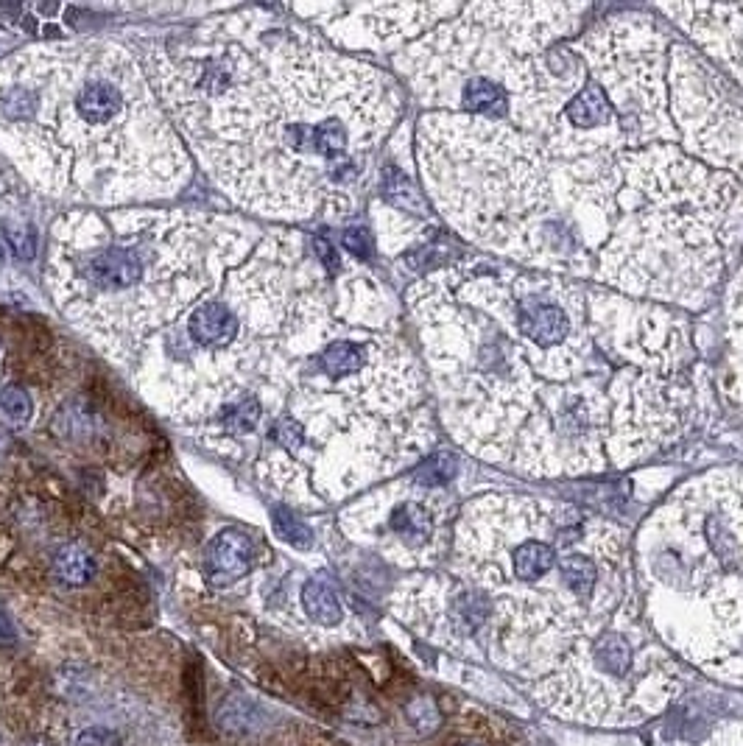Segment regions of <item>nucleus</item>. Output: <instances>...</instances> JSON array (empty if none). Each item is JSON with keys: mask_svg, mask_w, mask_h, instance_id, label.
Instances as JSON below:
<instances>
[{"mask_svg": "<svg viewBox=\"0 0 743 746\" xmlns=\"http://www.w3.org/2000/svg\"><path fill=\"white\" fill-rule=\"evenodd\" d=\"M154 70L218 182L257 213H313L327 190L361 177L394 115L380 73L283 28L199 45Z\"/></svg>", "mask_w": 743, "mask_h": 746, "instance_id": "1", "label": "nucleus"}, {"mask_svg": "<svg viewBox=\"0 0 743 746\" xmlns=\"http://www.w3.org/2000/svg\"><path fill=\"white\" fill-rule=\"evenodd\" d=\"M0 129L68 157L62 177L98 202L168 193L188 171L140 70L101 42L3 62Z\"/></svg>", "mask_w": 743, "mask_h": 746, "instance_id": "2", "label": "nucleus"}, {"mask_svg": "<svg viewBox=\"0 0 743 746\" xmlns=\"http://www.w3.org/2000/svg\"><path fill=\"white\" fill-rule=\"evenodd\" d=\"M154 230L140 235H123L107 246H93L87 255H79L73 263L70 280L76 283V297L82 311L93 313V308L104 311L107 302H121L123 313L132 308V294L149 291L154 325L160 322L157 302L165 291V274L160 272L163 249L154 244Z\"/></svg>", "mask_w": 743, "mask_h": 746, "instance_id": "3", "label": "nucleus"}, {"mask_svg": "<svg viewBox=\"0 0 743 746\" xmlns=\"http://www.w3.org/2000/svg\"><path fill=\"white\" fill-rule=\"evenodd\" d=\"M512 325L517 336H523L542 350H551L568 339L573 330V316L565 308V288L554 285V291L526 288L512 299Z\"/></svg>", "mask_w": 743, "mask_h": 746, "instance_id": "4", "label": "nucleus"}, {"mask_svg": "<svg viewBox=\"0 0 743 746\" xmlns=\"http://www.w3.org/2000/svg\"><path fill=\"white\" fill-rule=\"evenodd\" d=\"M255 562V543L252 537L241 529H224L213 537L204 554V570L207 579L218 587L238 582L241 576L249 573Z\"/></svg>", "mask_w": 743, "mask_h": 746, "instance_id": "5", "label": "nucleus"}, {"mask_svg": "<svg viewBox=\"0 0 743 746\" xmlns=\"http://www.w3.org/2000/svg\"><path fill=\"white\" fill-rule=\"evenodd\" d=\"M190 339L196 341L199 347H207V350H221L235 341V336L241 333V319L238 313L232 311L230 305L218 302V299H210V302H202L196 311L190 313Z\"/></svg>", "mask_w": 743, "mask_h": 746, "instance_id": "6", "label": "nucleus"}, {"mask_svg": "<svg viewBox=\"0 0 743 746\" xmlns=\"http://www.w3.org/2000/svg\"><path fill=\"white\" fill-rule=\"evenodd\" d=\"M565 118L576 129H598L612 121V104H609L604 87L595 82H587L579 93L565 104Z\"/></svg>", "mask_w": 743, "mask_h": 746, "instance_id": "7", "label": "nucleus"}, {"mask_svg": "<svg viewBox=\"0 0 743 746\" xmlns=\"http://www.w3.org/2000/svg\"><path fill=\"white\" fill-rule=\"evenodd\" d=\"M461 107H464V112H473V115L500 118V115L509 112V93L500 84L487 79V76H475L461 90Z\"/></svg>", "mask_w": 743, "mask_h": 746, "instance_id": "8", "label": "nucleus"}, {"mask_svg": "<svg viewBox=\"0 0 743 746\" xmlns=\"http://www.w3.org/2000/svg\"><path fill=\"white\" fill-rule=\"evenodd\" d=\"M556 565V551L542 540H526L512 551L514 576L520 582H540Z\"/></svg>", "mask_w": 743, "mask_h": 746, "instance_id": "9", "label": "nucleus"}, {"mask_svg": "<svg viewBox=\"0 0 743 746\" xmlns=\"http://www.w3.org/2000/svg\"><path fill=\"white\" fill-rule=\"evenodd\" d=\"M389 529H392L397 537H403L406 543L422 545L431 540L433 517L422 503L406 501L400 503L392 515H389Z\"/></svg>", "mask_w": 743, "mask_h": 746, "instance_id": "10", "label": "nucleus"}, {"mask_svg": "<svg viewBox=\"0 0 743 746\" xmlns=\"http://www.w3.org/2000/svg\"><path fill=\"white\" fill-rule=\"evenodd\" d=\"M319 364L325 369L327 378L333 380H344L352 378V375H358L361 369L366 367V350L361 344H355V341H333V344H327L325 353L319 358Z\"/></svg>", "mask_w": 743, "mask_h": 746, "instance_id": "11", "label": "nucleus"}, {"mask_svg": "<svg viewBox=\"0 0 743 746\" xmlns=\"http://www.w3.org/2000/svg\"><path fill=\"white\" fill-rule=\"evenodd\" d=\"M302 607L311 615L316 624L322 626H336L344 618L341 601H338L336 590L330 584L313 579L302 587Z\"/></svg>", "mask_w": 743, "mask_h": 746, "instance_id": "12", "label": "nucleus"}, {"mask_svg": "<svg viewBox=\"0 0 743 746\" xmlns=\"http://www.w3.org/2000/svg\"><path fill=\"white\" fill-rule=\"evenodd\" d=\"M56 579L68 587H82L95 576V559L84 551L82 545H65L59 548L54 559Z\"/></svg>", "mask_w": 743, "mask_h": 746, "instance_id": "13", "label": "nucleus"}, {"mask_svg": "<svg viewBox=\"0 0 743 746\" xmlns=\"http://www.w3.org/2000/svg\"><path fill=\"white\" fill-rule=\"evenodd\" d=\"M489 610L492 604L481 590H461L459 596L453 598V624L459 626V632L464 635H473L487 624Z\"/></svg>", "mask_w": 743, "mask_h": 746, "instance_id": "14", "label": "nucleus"}, {"mask_svg": "<svg viewBox=\"0 0 743 746\" xmlns=\"http://www.w3.org/2000/svg\"><path fill=\"white\" fill-rule=\"evenodd\" d=\"M380 190H383V199H386V202L397 204V207H403L408 213H417V216L425 213V202H422L419 190L414 188V182H411L400 168H394V165H386V168H383Z\"/></svg>", "mask_w": 743, "mask_h": 746, "instance_id": "15", "label": "nucleus"}, {"mask_svg": "<svg viewBox=\"0 0 743 746\" xmlns=\"http://www.w3.org/2000/svg\"><path fill=\"white\" fill-rule=\"evenodd\" d=\"M260 417H263V406L257 403L255 397H244L238 403H224L218 408V422L230 434H252Z\"/></svg>", "mask_w": 743, "mask_h": 746, "instance_id": "16", "label": "nucleus"}, {"mask_svg": "<svg viewBox=\"0 0 743 746\" xmlns=\"http://www.w3.org/2000/svg\"><path fill=\"white\" fill-rule=\"evenodd\" d=\"M595 657H598L601 668L615 674V677H626L629 668H632V646L615 632H609L595 643Z\"/></svg>", "mask_w": 743, "mask_h": 746, "instance_id": "17", "label": "nucleus"}, {"mask_svg": "<svg viewBox=\"0 0 743 746\" xmlns=\"http://www.w3.org/2000/svg\"><path fill=\"white\" fill-rule=\"evenodd\" d=\"M453 475H456V456L442 450V453H433V456H428L425 462L419 464L414 475H411V481L422 489H436L450 484Z\"/></svg>", "mask_w": 743, "mask_h": 746, "instance_id": "18", "label": "nucleus"}, {"mask_svg": "<svg viewBox=\"0 0 743 746\" xmlns=\"http://www.w3.org/2000/svg\"><path fill=\"white\" fill-rule=\"evenodd\" d=\"M562 582L568 584L570 590L579 598H587L593 593L595 582H598V568H595L593 559L581 557V554H570V557L562 559Z\"/></svg>", "mask_w": 743, "mask_h": 746, "instance_id": "19", "label": "nucleus"}, {"mask_svg": "<svg viewBox=\"0 0 743 746\" xmlns=\"http://www.w3.org/2000/svg\"><path fill=\"white\" fill-rule=\"evenodd\" d=\"M271 523H274V531H277V537L285 540L288 545H294V548H302V551H308L313 545V531L302 523V517L294 515L288 506H274V512H271Z\"/></svg>", "mask_w": 743, "mask_h": 746, "instance_id": "20", "label": "nucleus"}, {"mask_svg": "<svg viewBox=\"0 0 743 746\" xmlns=\"http://www.w3.org/2000/svg\"><path fill=\"white\" fill-rule=\"evenodd\" d=\"M3 238H6V244L12 246L14 258H37V232L31 230L28 224H12V221H6V224H3Z\"/></svg>", "mask_w": 743, "mask_h": 746, "instance_id": "21", "label": "nucleus"}, {"mask_svg": "<svg viewBox=\"0 0 743 746\" xmlns=\"http://www.w3.org/2000/svg\"><path fill=\"white\" fill-rule=\"evenodd\" d=\"M0 408H3L14 422L31 420V397H28L26 389H20V386H3V389H0Z\"/></svg>", "mask_w": 743, "mask_h": 746, "instance_id": "22", "label": "nucleus"}, {"mask_svg": "<svg viewBox=\"0 0 743 746\" xmlns=\"http://www.w3.org/2000/svg\"><path fill=\"white\" fill-rule=\"evenodd\" d=\"M271 442L285 450H299L305 445V425H299L291 417H283V420H277V425L271 428Z\"/></svg>", "mask_w": 743, "mask_h": 746, "instance_id": "23", "label": "nucleus"}, {"mask_svg": "<svg viewBox=\"0 0 743 746\" xmlns=\"http://www.w3.org/2000/svg\"><path fill=\"white\" fill-rule=\"evenodd\" d=\"M235 702V707L227 702L224 705V710L218 713V724H224L227 730H241V727H246V721H249V713H255V707L249 705V702H244V699H232Z\"/></svg>", "mask_w": 743, "mask_h": 746, "instance_id": "24", "label": "nucleus"}, {"mask_svg": "<svg viewBox=\"0 0 743 746\" xmlns=\"http://www.w3.org/2000/svg\"><path fill=\"white\" fill-rule=\"evenodd\" d=\"M341 241H344V246L350 249L355 258H369V255H372V235H369V230H364V227H350V230H344Z\"/></svg>", "mask_w": 743, "mask_h": 746, "instance_id": "25", "label": "nucleus"}, {"mask_svg": "<svg viewBox=\"0 0 743 746\" xmlns=\"http://www.w3.org/2000/svg\"><path fill=\"white\" fill-rule=\"evenodd\" d=\"M76 746H121V738L112 730H104V727H90L79 735Z\"/></svg>", "mask_w": 743, "mask_h": 746, "instance_id": "26", "label": "nucleus"}, {"mask_svg": "<svg viewBox=\"0 0 743 746\" xmlns=\"http://www.w3.org/2000/svg\"><path fill=\"white\" fill-rule=\"evenodd\" d=\"M313 252H316V255H319V260L325 263L327 272H338V269H341V260H338L336 249L327 244L325 238H313Z\"/></svg>", "mask_w": 743, "mask_h": 746, "instance_id": "27", "label": "nucleus"}, {"mask_svg": "<svg viewBox=\"0 0 743 746\" xmlns=\"http://www.w3.org/2000/svg\"><path fill=\"white\" fill-rule=\"evenodd\" d=\"M14 638H17V635H14L12 621L6 618V612L0 610V643H3V646H9V643H14Z\"/></svg>", "mask_w": 743, "mask_h": 746, "instance_id": "28", "label": "nucleus"}, {"mask_svg": "<svg viewBox=\"0 0 743 746\" xmlns=\"http://www.w3.org/2000/svg\"><path fill=\"white\" fill-rule=\"evenodd\" d=\"M0 260H3V246H0Z\"/></svg>", "mask_w": 743, "mask_h": 746, "instance_id": "29", "label": "nucleus"}, {"mask_svg": "<svg viewBox=\"0 0 743 746\" xmlns=\"http://www.w3.org/2000/svg\"><path fill=\"white\" fill-rule=\"evenodd\" d=\"M464 746H478V744H464Z\"/></svg>", "mask_w": 743, "mask_h": 746, "instance_id": "30", "label": "nucleus"}]
</instances>
